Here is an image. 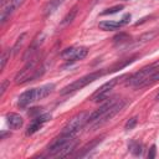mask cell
<instances>
[{
    "mask_svg": "<svg viewBox=\"0 0 159 159\" xmlns=\"http://www.w3.org/2000/svg\"><path fill=\"white\" fill-rule=\"evenodd\" d=\"M75 147H76V140L73 139V135L61 134L48 147L47 155L48 157H66L73 150Z\"/></svg>",
    "mask_w": 159,
    "mask_h": 159,
    "instance_id": "cell-1",
    "label": "cell"
},
{
    "mask_svg": "<svg viewBox=\"0 0 159 159\" xmlns=\"http://www.w3.org/2000/svg\"><path fill=\"white\" fill-rule=\"evenodd\" d=\"M42 73H43V68H36V60L34 57L32 60H29L27 65L16 75L15 82L17 84H21V83H25L29 81H34V80L39 78Z\"/></svg>",
    "mask_w": 159,
    "mask_h": 159,
    "instance_id": "cell-2",
    "label": "cell"
},
{
    "mask_svg": "<svg viewBox=\"0 0 159 159\" xmlns=\"http://www.w3.org/2000/svg\"><path fill=\"white\" fill-rule=\"evenodd\" d=\"M158 68H159V62H155V63H152L149 66H145L144 68H142L138 72H135L134 75H132L128 78L127 84L128 86H133V87H144L145 86V82L148 81V78Z\"/></svg>",
    "mask_w": 159,
    "mask_h": 159,
    "instance_id": "cell-3",
    "label": "cell"
},
{
    "mask_svg": "<svg viewBox=\"0 0 159 159\" xmlns=\"http://www.w3.org/2000/svg\"><path fill=\"white\" fill-rule=\"evenodd\" d=\"M102 75H103L102 71H96V72H92V73H89V75H86V76H83V77H81V78H78V80H76L75 82L70 83L68 86L63 87L60 93H61L62 96H65V94L73 93V92H76V91H78V89H82L83 87H86V86L89 84L91 82L96 81L97 78H99Z\"/></svg>",
    "mask_w": 159,
    "mask_h": 159,
    "instance_id": "cell-4",
    "label": "cell"
},
{
    "mask_svg": "<svg viewBox=\"0 0 159 159\" xmlns=\"http://www.w3.org/2000/svg\"><path fill=\"white\" fill-rule=\"evenodd\" d=\"M88 118H89V114L87 112H81L78 114H76L75 117H72L70 119V122L63 127L62 129V133L61 134H67V135H73L84 127L86 123H88Z\"/></svg>",
    "mask_w": 159,
    "mask_h": 159,
    "instance_id": "cell-5",
    "label": "cell"
},
{
    "mask_svg": "<svg viewBox=\"0 0 159 159\" xmlns=\"http://www.w3.org/2000/svg\"><path fill=\"white\" fill-rule=\"evenodd\" d=\"M125 106V101H123V99H117L114 103H113V106L103 114V116H101L97 120H94V122H92L91 123V125L93 127V128H97V127H101V125H103L104 123H107L109 119H112L117 113H119L122 109H123V107Z\"/></svg>",
    "mask_w": 159,
    "mask_h": 159,
    "instance_id": "cell-6",
    "label": "cell"
},
{
    "mask_svg": "<svg viewBox=\"0 0 159 159\" xmlns=\"http://www.w3.org/2000/svg\"><path fill=\"white\" fill-rule=\"evenodd\" d=\"M88 53V50L86 47H68L66 50L62 51L61 56L63 60L66 61H77V60H82L87 56Z\"/></svg>",
    "mask_w": 159,
    "mask_h": 159,
    "instance_id": "cell-7",
    "label": "cell"
},
{
    "mask_svg": "<svg viewBox=\"0 0 159 159\" xmlns=\"http://www.w3.org/2000/svg\"><path fill=\"white\" fill-rule=\"evenodd\" d=\"M118 80L119 78H113V80H111V81H108V82H106L104 84H102L93 94H92V97H91V99L93 101V102H101V101H103V99H106L107 98V96L109 94V92L112 91V88L117 84V82H118Z\"/></svg>",
    "mask_w": 159,
    "mask_h": 159,
    "instance_id": "cell-8",
    "label": "cell"
},
{
    "mask_svg": "<svg viewBox=\"0 0 159 159\" xmlns=\"http://www.w3.org/2000/svg\"><path fill=\"white\" fill-rule=\"evenodd\" d=\"M52 118V116H51V113H43V114H41V116H37L32 122H31V124L27 127V130H26V134L27 135H31V134H34L35 132H37L46 122H48L50 119Z\"/></svg>",
    "mask_w": 159,
    "mask_h": 159,
    "instance_id": "cell-9",
    "label": "cell"
},
{
    "mask_svg": "<svg viewBox=\"0 0 159 159\" xmlns=\"http://www.w3.org/2000/svg\"><path fill=\"white\" fill-rule=\"evenodd\" d=\"M35 101H39V99H37L36 88H31V89H27V91H25L24 93L20 94V97H19V103H17V104H19V107L24 108V107L31 104V103L35 102Z\"/></svg>",
    "mask_w": 159,
    "mask_h": 159,
    "instance_id": "cell-10",
    "label": "cell"
},
{
    "mask_svg": "<svg viewBox=\"0 0 159 159\" xmlns=\"http://www.w3.org/2000/svg\"><path fill=\"white\" fill-rule=\"evenodd\" d=\"M116 101H117L116 98H112V99L107 101L106 103H103V104H102L99 108H97V109H96L93 113H91V114H89V118H88V123L91 124L92 122L97 120V119H98L101 116H103V114H104V113H106V112H107V111H108V109H109V108L113 106V103H114Z\"/></svg>",
    "mask_w": 159,
    "mask_h": 159,
    "instance_id": "cell-11",
    "label": "cell"
},
{
    "mask_svg": "<svg viewBox=\"0 0 159 159\" xmlns=\"http://www.w3.org/2000/svg\"><path fill=\"white\" fill-rule=\"evenodd\" d=\"M43 39V35H41V39L39 40V37H36L35 40H34V42L29 46V48L26 50V52L24 53V60L25 61H29V60H32L34 57H35V55H36V52H37V50L40 48V45L42 43V40Z\"/></svg>",
    "mask_w": 159,
    "mask_h": 159,
    "instance_id": "cell-12",
    "label": "cell"
},
{
    "mask_svg": "<svg viewBox=\"0 0 159 159\" xmlns=\"http://www.w3.org/2000/svg\"><path fill=\"white\" fill-rule=\"evenodd\" d=\"M6 119H7V124L11 129H19L22 127L24 124V119L20 114L17 113H10L6 116Z\"/></svg>",
    "mask_w": 159,
    "mask_h": 159,
    "instance_id": "cell-13",
    "label": "cell"
},
{
    "mask_svg": "<svg viewBox=\"0 0 159 159\" xmlns=\"http://www.w3.org/2000/svg\"><path fill=\"white\" fill-rule=\"evenodd\" d=\"M99 29L103 30V31H113V30H117L122 26L120 22H116V21H102L99 22Z\"/></svg>",
    "mask_w": 159,
    "mask_h": 159,
    "instance_id": "cell-14",
    "label": "cell"
},
{
    "mask_svg": "<svg viewBox=\"0 0 159 159\" xmlns=\"http://www.w3.org/2000/svg\"><path fill=\"white\" fill-rule=\"evenodd\" d=\"M135 58H137V56H132V57H129V58H125V60L118 61L117 63H114V65H113V66L109 68V72H114V71L122 70L123 67H125V66H128L129 63H132L133 61H135Z\"/></svg>",
    "mask_w": 159,
    "mask_h": 159,
    "instance_id": "cell-15",
    "label": "cell"
},
{
    "mask_svg": "<svg viewBox=\"0 0 159 159\" xmlns=\"http://www.w3.org/2000/svg\"><path fill=\"white\" fill-rule=\"evenodd\" d=\"M63 1H65V0H50V1L47 2V5L45 6V9H43V14H45V15L52 14Z\"/></svg>",
    "mask_w": 159,
    "mask_h": 159,
    "instance_id": "cell-16",
    "label": "cell"
},
{
    "mask_svg": "<svg viewBox=\"0 0 159 159\" xmlns=\"http://www.w3.org/2000/svg\"><path fill=\"white\" fill-rule=\"evenodd\" d=\"M101 140H102V138H94L92 142H89L87 145H84V147L82 148V150L78 153V157H84V155H86L88 152H91L93 148H96V145H97V144H98Z\"/></svg>",
    "mask_w": 159,
    "mask_h": 159,
    "instance_id": "cell-17",
    "label": "cell"
},
{
    "mask_svg": "<svg viewBox=\"0 0 159 159\" xmlns=\"http://www.w3.org/2000/svg\"><path fill=\"white\" fill-rule=\"evenodd\" d=\"M15 10V6L12 4H9L7 6H2V10H1V16H0V20H1V24H4L9 17L10 15L12 14V11Z\"/></svg>",
    "mask_w": 159,
    "mask_h": 159,
    "instance_id": "cell-18",
    "label": "cell"
},
{
    "mask_svg": "<svg viewBox=\"0 0 159 159\" xmlns=\"http://www.w3.org/2000/svg\"><path fill=\"white\" fill-rule=\"evenodd\" d=\"M76 14H77V7L75 6L72 10H70V12L63 17V20H62V22H61V25L62 26H67L68 24H71L72 21H73V19H75V16H76Z\"/></svg>",
    "mask_w": 159,
    "mask_h": 159,
    "instance_id": "cell-19",
    "label": "cell"
},
{
    "mask_svg": "<svg viewBox=\"0 0 159 159\" xmlns=\"http://www.w3.org/2000/svg\"><path fill=\"white\" fill-rule=\"evenodd\" d=\"M157 35H159V30H155V31H150V32H147V34H143L139 39H138V42L139 43H144L147 41H150L153 40Z\"/></svg>",
    "mask_w": 159,
    "mask_h": 159,
    "instance_id": "cell-20",
    "label": "cell"
},
{
    "mask_svg": "<svg viewBox=\"0 0 159 159\" xmlns=\"http://www.w3.org/2000/svg\"><path fill=\"white\" fill-rule=\"evenodd\" d=\"M26 35H27V34H26V32H24V34H21V35L17 37V40H16V42H15L14 47L11 48L14 55H16V53L19 52V50L21 48V46H22V43H24V41H25V37H26Z\"/></svg>",
    "mask_w": 159,
    "mask_h": 159,
    "instance_id": "cell-21",
    "label": "cell"
},
{
    "mask_svg": "<svg viewBox=\"0 0 159 159\" xmlns=\"http://www.w3.org/2000/svg\"><path fill=\"white\" fill-rule=\"evenodd\" d=\"M129 149H130V152L134 154V155H142V153H143V145L140 144V143H138V142H132L130 144H129Z\"/></svg>",
    "mask_w": 159,
    "mask_h": 159,
    "instance_id": "cell-22",
    "label": "cell"
},
{
    "mask_svg": "<svg viewBox=\"0 0 159 159\" xmlns=\"http://www.w3.org/2000/svg\"><path fill=\"white\" fill-rule=\"evenodd\" d=\"M11 51H12V50L7 48V50H5V51L2 52L1 58H0V70H4L5 65H6V63H7V61L10 60V53H11Z\"/></svg>",
    "mask_w": 159,
    "mask_h": 159,
    "instance_id": "cell-23",
    "label": "cell"
},
{
    "mask_svg": "<svg viewBox=\"0 0 159 159\" xmlns=\"http://www.w3.org/2000/svg\"><path fill=\"white\" fill-rule=\"evenodd\" d=\"M113 40H114V43H116V45H118V43L127 42L128 40H130V36H129V35H127V34H124V32H120V34L116 35V36L113 37Z\"/></svg>",
    "mask_w": 159,
    "mask_h": 159,
    "instance_id": "cell-24",
    "label": "cell"
},
{
    "mask_svg": "<svg viewBox=\"0 0 159 159\" xmlns=\"http://www.w3.org/2000/svg\"><path fill=\"white\" fill-rule=\"evenodd\" d=\"M137 123H138V118H137V117H132V118H129V119L127 120V123H125V125H124V129H125V130H130V129H133V128L137 125Z\"/></svg>",
    "mask_w": 159,
    "mask_h": 159,
    "instance_id": "cell-25",
    "label": "cell"
},
{
    "mask_svg": "<svg viewBox=\"0 0 159 159\" xmlns=\"http://www.w3.org/2000/svg\"><path fill=\"white\" fill-rule=\"evenodd\" d=\"M124 6L123 5H116V6H112V7H109V9H106L103 12H102V15H109V14H116V12H118V11H120L122 9H123Z\"/></svg>",
    "mask_w": 159,
    "mask_h": 159,
    "instance_id": "cell-26",
    "label": "cell"
},
{
    "mask_svg": "<svg viewBox=\"0 0 159 159\" xmlns=\"http://www.w3.org/2000/svg\"><path fill=\"white\" fill-rule=\"evenodd\" d=\"M157 81H159V68H158V70H157V71H155V72H154V73L148 78V81L145 82V86L153 84V83H155ZM145 86H144V87H145Z\"/></svg>",
    "mask_w": 159,
    "mask_h": 159,
    "instance_id": "cell-27",
    "label": "cell"
},
{
    "mask_svg": "<svg viewBox=\"0 0 159 159\" xmlns=\"http://www.w3.org/2000/svg\"><path fill=\"white\" fill-rule=\"evenodd\" d=\"M155 154H157V147L153 144V145L150 147V149H149L148 158H149V159H154V158H155Z\"/></svg>",
    "mask_w": 159,
    "mask_h": 159,
    "instance_id": "cell-28",
    "label": "cell"
},
{
    "mask_svg": "<svg viewBox=\"0 0 159 159\" xmlns=\"http://www.w3.org/2000/svg\"><path fill=\"white\" fill-rule=\"evenodd\" d=\"M7 86H9V81H7V80H4L2 83H1V86H0V96H2V94L5 93Z\"/></svg>",
    "mask_w": 159,
    "mask_h": 159,
    "instance_id": "cell-29",
    "label": "cell"
},
{
    "mask_svg": "<svg viewBox=\"0 0 159 159\" xmlns=\"http://www.w3.org/2000/svg\"><path fill=\"white\" fill-rule=\"evenodd\" d=\"M130 21V14H125L123 17H122V20L119 21L122 25H125V24H128Z\"/></svg>",
    "mask_w": 159,
    "mask_h": 159,
    "instance_id": "cell-30",
    "label": "cell"
},
{
    "mask_svg": "<svg viewBox=\"0 0 159 159\" xmlns=\"http://www.w3.org/2000/svg\"><path fill=\"white\" fill-rule=\"evenodd\" d=\"M40 109L41 108H37V107L36 108H32L31 111H29V116H34L35 113H40Z\"/></svg>",
    "mask_w": 159,
    "mask_h": 159,
    "instance_id": "cell-31",
    "label": "cell"
},
{
    "mask_svg": "<svg viewBox=\"0 0 159 159\" xmlns=\"http://www.w3.org/2000/svg\"><path fill=\"white\" fill-rule=\"evenodd\" d=\"M21 2H22V0H11V4H12L15 7H16V6H19Z\"/></svg>",
    "mask_w": 159,
    "mask_h": 159,
    "instance_id": "cell-32",
    "label": "cell"
},
{
    "mask_svg": "<svg viewBox=\"0 0 159 159\" xmlns=\"http://www.w3.org/2000/svg\"><path fill=\"white\" fill-rule=\"evenodd\" d=\"M157 99H158V101H159V93H158V94H157Z\"/></svg>",
    "mask_w": 159,
    "mask_h": 159,
    "instance_id": "cell-33",
    "label": "cell"
}]
</instances>
